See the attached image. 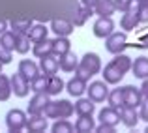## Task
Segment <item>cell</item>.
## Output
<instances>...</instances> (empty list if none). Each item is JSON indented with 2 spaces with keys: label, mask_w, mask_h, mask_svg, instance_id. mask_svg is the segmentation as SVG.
<instances>
[{
  "label": "cell",
  "mask_w": 148,
  "mask_h": 133,
  "mask_svg": "<svg viewBox=\"0 0 148 133\" xmlns=\"http://www.w3.org/2000/svg\"><path fill=\"white\" fill-rule=\"evenodd\" d=\"M141 94H143V97H145V99H148V79H145V83H143Z\"/></svg>",
  "instance_id": "cell-42"
},
{
  "label": "cell",
  "mask_w": 148,
  "mask_h": 133,
  "mask_svg": "<svg viewBox=\"0 0 148 133\" xmlns=\"http://www.w3.org/2000/svg\"><path fill=\"white\" fill-rule=\"evenodd\" d=\"M92 130H96V124H94L92 114H79V118H77V122H75V131L90 133Z\"/></svg>",
  "instance_id": "cell-23"
},
{
  "label": "cell",
  "mask_w": 148,
  "mask_h": 133,
  "mask_svg": "<svg viewBox=\"0 0 148 133\" xmlns=\"http://www.w3.org/2000/svg\"><path fill=\"white\" fill-rule=\"evenodd\" d=\"M86 92H88V97L94 103H101L109 96V88H107L105 81H94V83H90V86H86Z\"/></svg>",
  "instance_id": "cell-6"
},
{
  "label": "cell",
  "mask_w": 148,
  "mask_h": 133,
  "mask_svg": "<svg viewBox=\"0 0 148 133\" xmlns=\"http://www.w3.org/2000/svg\"><path fill=\"white\" fill-rule=\"evenodd\" d=\"M30 26H32V21H28V19H25V21L13 19V21H11V32H15V34H26L30 30Z\"/></svg>",
  "instance_id": "cell-34"
},
{
  "label": "cell",
  "mask_w": 148,
  "mask_h": 133,
  "mask_svg": "<svg viewBox=\"0 0 148 133\" xmlns=\"http://www.w3.org/2000/svg\"><path fill=\"white\" fill-rule=\"evenodd\" d=\"M64 81L60 79V77L56 75H51L47 79V86H45V92L49 94V96H56V94H60L62 90H64Z\"/></svg>",
  "instance_id": "cell-25"
},
{
  "label": "cell",
  "mask_w": 148,
  "mask_h": 133,
  "mask_svg": "<svg viewBox=\"0 0 148 133\" xmlns=\"http://www.w3.org/2000/svg\"><path fill=\"white\" fill-rule=\"evenodd\" d=\"M122 94H124V105H127V107H135V109L141 105L143 94H141V90H139V88L127 84V86L122 88Z\"/></svg>",
  "instance_id": "cell-10"
},
{
  "label": "cell",
  "mask_w": 148,
  "mask_h": 133,
  "mask_svg": "<svg viewBox=\"0 0 148 133\" xmlns=\"http://www.w3.org/2000/svg\"><path fill=\"white\" fill-rule=\"evenodd\" d=\"M49 103V94L47 92H34V97L28 103V114H43L45 105Z\"/></svg>",
  "instance_id": "cell-7"
},
{
  "label": "cell",
  "mask_w": 148,
  "mask_h": 133,
  "mask_svg": "<svg viewBox=\"0 0 148 133\" xmlns=\"http://www.w3.org/2000/svg\"><path fill=\"white\" fill-rule=\"evenodd\" d=\"M127 47V32H112L105 38V49L111 54H120Z\"/></svg>",
  "instance_id": "cell-4"
},
{
  "label": "cell",
  "mask_w": 148,
  "mask_h": 133,
  "mask_svg": "<svg viewBox=\"0 0 148 133\" xmlns=\"http://www.w3.org/2000/svg\"><path fill=\"white\" fill-rule=\"evenodd\" d=\"M51 30H53L56 36H69L73 32V23L66 21V19H54L51 23Z\"/></svg>",
  "instance_id": "cell-19"
},
{
  "label": "cell",
  "mask_w": 148,
  "mask_h": 133,
  "mask_svg": "<svg viewBox=\"0 0 148 133\" xmlns=\"http://www.w3.org/2000/svg\"><path fill=\"white\" fill-rule=\"evenodd\" d=\"M26 36H28V40L32 41V43H36V41H41V40L47 38V28H45L43 25H32L30 30L26 32Z\"/></svg>",
  "instance_id": "cell-26"
},
{
  "label": "cell",
  "mask_w": 148,
  "mask_h": 133,
  "mask_svg": "<svg viewBox=\"0 0 148 133\" xmlns=\"http://www.w3.org/2000/svg\"><path fill=\"white\" fill-rule=\"evenodd\" d=\"M114 11H116L114 0H98L94 6V13L98 17H111Z\"/></svg>",
  "instance_id": "cell-18"
},
{
  "label": "cell",
  "mask_w": 148,
  "mask_h": 133,
  "mask_svg": "<svg viewBox=\"0 0 148 133\" xmlns=\"http://www.w3.org/2000/svg\"><path fill=\"white\" fill-rule=\"evenodd\" d=\"M73 107H75V112H77V114H92V112H94V109H96V103L90 99V97H88V99H79L75 105H73Z\"/></svg>",
  "instance_id": "cell-27"
},
{
  "label": "cell",
  "mask_w": 148,
  "mask_h": 133,
  "mask_svg": "<svg viewBox=\"0 0 148 133\" xmlns=\"http://www.w3.org/2000/svg\"><path fill=\"white\" fill-rule=\"evenodd\" d=\"M51 130H53V133H73V131H75V126H73L71 122H68L66 118H62V120L58 118L56 122L53 124Z\"/></svg>",
  "instance_id": "cell-31"
},
{
  "label": "cell",
  "mask_w": 148,
  "mask_h": 133,
  "mask_svg": "<svg viewBox=\"0 0 148 133\" xmlns=\"http://www.w3.org/2000/svg\"><path fill=\"white\" fill-rule=\"evenodd\" d=\"M77 75H81L83 79H90V77L98 75L101 71V60L96 53H86L83 58L79 60V66H77Z\"/></svg>",
  "instance_id": "cell-2"
},
{
  "label": "cell",
  "mask_w": 148,
  "mask_h": 133,
  "mask_svg": "<svg viewBox=\"0 0 148 133\" xmlns=\"http://www.w3.org/2000/svg\"><path fill=\"white\" fill-rule=\"evenodd\" d=\"M73 112H75V107L68 99H56V101L49 99V103L43 109V114L47 118H69Z\"/></svg>",
  "instance_id": "cell-3"
},
{
  "label": "cell",
  "mask_w": 148,
  "mask_h": 133,
  "mask_svg": "<svg viewBox=\"0 0 148 133\" xmlns=\"http://www.w3.org/2000/svg\"><path fill=\"white\" fill-rule=\"evenodd\" d=\"M90 15H94V10H92V8L81 6L79 10H77V13H75V19H73V25H75V26H83L84 23H86V19L90 17Z\"/></svg>",
  "instance_id": "cell-30"
},
{
  "label": "cell",
  "mask_w": 148,
  "mask_h": 133,
  "mask_svg": "<svg viewBox=\"0 0 148 133\" xmlns=\"http://www.w3.org/2000/svg\"><path fill=\"white\" fill-rule=\"evenodd\" d=\"M2 66H4V64H2V62H0V73H2Z\"/></svg>",
  "instance_id": "cell-45"
},
{
  "label": "cell",
  "mask_w": 148,
  "mask_h": 133,
  "mask_svg": "<svg viewBox=\"0 0 148 133\" xmlns=\"http://www.w3.org/2000/svg\"><path fill=\"white\" fill-rule=\"evenodd\" d=\"M47 75H36L32 81H30V90L34 92H45V86H47Z\"/></svg>",
  "instance_id": "cell-35"
},
{
  "label": "cell",
  "mask_w": 148,
  "mask_h": 133,
  "mask_svg": "<svg viewBox=\"0 0 148 133\" xmlns=\"http://www.w3.org/2000/svg\"><path fill=\"white\" fill-rule=\"evenodd\" d=\"M131 71L137 79H148V58L146 56L135 58V62H131Z\"/></svg>",
  "instance_id": "cell-20"
},
{
  "label": "cell",
  "mask_w": 148,
  "mask_h": 133,
  "mask_svg": "<svg viewBox=\"0 0 148 133\" xmlns=\"http://www.w3.org/2000/svg\"><path fill=\"white\" fill-rule=\"evenodd\" d=\"M0 47L6 51H15V32L11 30H4L0 34Z\"/></svg>",
  "instance_id": "cell-28"
},
{
  "label": "cell",
  "mask_w": 148,
  "mask_h": 133,
  "mask_svg": "<svg viewBox=\"0 0 148 133\" xmlns=\"http://www.w3.org/2000/svg\"><path fill=\"white\" fill-rule=\"evenodd\" d=\"M137 25H139V19H137V10H135V4H133L127 11H124L122 19H120V26L124 28V32H131V30H135Z\"/></svg>",
  "instance_id": "cell-14"
},
{
  "label": "cell",
  "mask_w": 148,
  "mask_h": 133,
  "mask_svg": "<svg viewBox=\"0 0 148 133\" xmlns=\"http://www.w3.org/2000/svg\"><path fill=\"white\" fill-rule=\"evenodd\" d=\"M4 30H8V23H6V21H2V19H0V34H2Z\"/></svg>",
  "instance_id": "cell-44"
},
{
  "label": "cell",
  "mask_w": 148,
  "mask_h": 133,
  "mask_svg": "<svg viewBox=\"0 0 148 133\" xmlns=\"http://www.w3.org/2000/svg\"><path fill=\"white\" fill-rule=\"evenodd\" d=\"M120 112V122L124 124V126L127 128H135L139 122V112L135 107H127V105H122V107L118 109Z\"/></svg>",
  "instance_id": "cell-11"
},
{
  "label": "cell",
  "mask_w": 148,
  "mask_h": 133,
  "mask_svg": "<svg viewBox=\"0 0 148 133\" xmlns=\"http://www.w3.org/2000/svg\"><path fill=\"white\" fill-rule=\"evenodd\" d=\"M135 10H137V19H139V25H146L148 23V4H137L135 6Z\"/></svg>",
  "instance_id": "cell-36"
},
{
  "label": "cell",
  "mask_w": 148,
  "mask_h": 133,
  "mask_svg": "<svg viewBox=\"0 0 148 133\" xmlns=\"http://www.w3.org/2000/svg\"><path fill=\"white\" fill-rule=\"evenodd\" d=\"M15 51L19 54H26L30 51V40L26 34H15Z\"/></svg>",
  "instance_id": "cell-29"
},
{
  "label": "cell",
  "mask_w": 148,
  "mask_h": 133,
  "mask_svg": "<svg viewBox=\"0 0 148 133\" xmlns=\"http://www.w3.org/2000/svg\"><path fill=\"white\" fill-rule=\"evenodd\" d=\"M96 131H98V133H112V131H114V126H107V124H99V126L96 128Z\"/></svg>",
  "instance_id": "cell-40"
},
{
  "label": "cell",
  "mask_w": 148,
  "mask_h": 133,
  "mask_svg": "<svg viewBox=\"0 0 148 133\" xmlns=\"http://www.w3.org/2000/svg\"><path fill=\"white\" fill-rule=\"evenodd\" d=\"M96 2H98V0H83V6H86V8H92V10H94Z\"/></svg>",
  "instance_id": "cell-43"
},
{
  "label": "cell",
  "mask_w": 148,
  "mask_h": 133,
  "mask_svg": "<svg viewBox=\"0 0 148 133\" xmlns=\"http://www.w3.org/2000/svg\"><path fill=\"white\" fill-rule=\"evenodd\" d=\"M107 99H109V105H111V107L120 109V107L124 105V94H122V88L111 90V92H109V96H107Z\"/></svg>",
  "instance_id": "cell-32"
},
{
  "label": "cell",
  "mask_w": 148,
  "mask_h": 133,
  "mask_svg": "<svg viewBox=\"0 0 148 133\" xmlns=\"http://www.w3.org/2000/svg\"><path fill=\"white\" fill-rule=\"evenodd\" d=\"M0 62L2 64H10L11 62V51H6L0 47Z\"/></svg>",
  "instance_id": "cell-39"
},
{
  "label": "cell",
  "mask_w": 148,
  "mask_h": 133,
  "mask_svg": "<svg viewBox=\"0 0 148 133\" xmlns=\"http://www.w3.org/2000/svg\"><path fill=\"white\" fill-rule=\"evenodd\" d=\"M58 58H60V60H58V66H60V69L66 71V73L75 71L77 66H79V60H77V56L71 53V51L66 53V54H62V56H58Z\"/></svg>",
  "instance_id": "cell-21"
},
{
  "label": "cell",
  "mask_w": 148,
  "mask_h": 133,
  "mask_svg": "<svg viewBox=\"0 0 148 133\" xmlns=\"http://www.w3.org/2000/svg\"><path fill=\"white\" fill-rule=\"evenodd\" d=\"M11 96V83L4 73H0V101H8Z\"/></svg>",
  "instance_id": "cell-33"
},
{
  "label": "cell",
  "mask_w": 148,
  "mask_h": 133,
  "mask_svg": "<svg viewBox=\"0 0 148 133\" xmlns=\"http://www.w3.org/2000/svg\"><path fill=\"white\" fill-rule=\"evenodd\" d=\"M66 90H68L69 96H83L84 92H86V79H83L81 75H75L73 79H69L68 83H66Z\"/></svg>",
  "instance_id": "cell-12"
},
{
  "label": "cell",
  "mask_w": 148,
  "mask_h": 133,
  "mask_svg": "<svg viewBox=\"0 0 148 133\" xmlns=\"http://www.w3.org/2000/svg\"><path fill=\"white\" fill-rule=\"evenodd\" d=\"M130 69H131V58L126 56L124 53H120V54H114V58L103 68L101 75H103V81L107 84H118Z\"/></svg>",
  "instance_id": "cell-1"
},
{
  "label": "cell",
  "mask_w": 148,
  "mask_h": 133,
  "mask_svg": "<svg viewBox=\"0 0 148 133\" xmlns=\"http://www.w3.org/2000/svg\"><path fill=\"white\" fill-rule=\"evenodd\" d=\"M137 47H143V49H148V34H145V36L139 38V45Z\"/></svg>",
  "instance_id": "cell-41"
},
{
  "label": "cell",
  "mask_w": 148,
  "mask_h": 133,
  "mask_svg": "<svg viewBox=\"0 0 148 133\" xmlns=\"http://www.w3.org/2000/svg\"><path fill=\"white\" fill-rule=\"evenodd\" d=\"M40 69L45 73L47 77L51 75H56L60 66H58V58H54V54H47V56H41L40 58Z\"/></svg>",
  "instance_id": "cell-15"
},
{
  "label": "cell",
  "mask_w": 148,
  "mask_h": 133,
  "mask_svg": "<svg viewBox=\"0 0 148 133\" xmlns=\"http://www.w3.org/2000/svg\"><path fill=\"white\" fill-rule=\"evenodd\" d=\"M139 120L148 122V99H145V97H143L141 105H139Z\"/></svg>",
  "instance_id": "cell-38"
},
{
  "label": "cell",
  "mask_w": 148,
  "mask_h": 133,
  "mask_svg": "<svg viewBox=\"0 0 148 133\" xmlns=\"http://www.w3.org/2000/svg\"><path fill=\"white\" fill-rule=\"evenodd\" d=\"M146 133H148V128H146Z\"/></svg>",
  "instance_id": "cell-46"
},
{
  "label": "cell",
  "mask_w": 148,
  "mask_h": 133,
  "mask_svg": "<svg viewBox=\"0 0 148 133\" xmlns=\"http://www.w3.org/2000/svg\"><path fill=\"white\" fill-rule=\"evenodd\" d=\"M32 53L34 56L41 58V56H47V54H53V40H41V41H36L32 47Z\"/></svg>",
  "instance_id": "cell-24"
},
{
  "label": "cell",
  "mask_w": 148,
  "mask_h": 133,
  "mask_svg": "<svg viewBox=\"0 0 148 133\" xmlns=\"http://www.w3.org/2000/svg\"><path fill=\"white\" fill-rule=\"evenodd\" d=\"M135 4V0H114V6H116V11H127L131 6Z\"/></svg>",
  "instance_id": "cell-37"
},
{
  "label": "cell",
  "mask_w": 148,
  "mask_h": 133,
  "mask_svg": "<svg viewBox=\"0 0 148 133\" xmlns=\"http://www.w3.org/2000/svg\"><path fill=\"white\" fill-rule=\"evenodd\" d=\"M6 126L10 133H19L26 128V114L21 109H11L6 114Z\"/></svg>",
  "instance_id": "cell-5"
},
{
  "label": "cell",
  "mask_w": 148,
  "mask_h": 133,
  "mask_svg": "<svg viewBox=\"0 0 148 133\" xmlns=\"http://www.w3.org/2000/svg\"><path fill=\"white\" fill-rule=\"evenodd\" d=\"M98 118H99V124L116 126V124H120V112H118V109H114V107L109 105V107H105V109H101V111H99Z\"/></svg>",
  "instance_id": "cell-13"
},
{
  "label": "cell",
  "mask_w": 148,
  "mask_h": 133,
  "mask_svg": "<svg viewBox=\"0 0 148 133\" xmlns=\"http://www.w3.org/2000/svg\"><path fill=\"white\" fill-rule=\"evenodd\" d=\"M10 83H11V92H13L17 97H25L26 94H28L30 83L21 75V73H13L11 79H10Z\"/></svg>",
  "instance_id": "cell-8"
},
{
  "label": "cell",
  "mask_w": 148,
  "mask_h": 133,
  "mask_svg": "<svg viewBox=\"0 0 148 133\" xmlns=\"http://www.w3.org/2000/svg\"><path fill=\"white\" fill-rule=\"evenodd\" d=\"M71 49V43H69L68 36H56L53 40V54L54 56H62V54L69 53Z\"/></svg>",
  "instance_id": "cell-22"
},
{
  "label": "cell",
  "mask_w": 148,
  "mask_h": 133,
  "mask_svg": "<svg viewBox=\"0 0 148 133\" xmlns=\"http://www.w3.org/2000/svg\"><path fill=\"white\" fill-rule=\"evenodd\" d=\"M112 32H114V23H112L111 17H99L94 23V36L96 38H103L105 40Z\"/></svg>",
  "instance_id": "cell-9"
},
{
  "label": "cell",
  "mask_w": 148,
  "mask_h": 133,
  "mask_svg": "<svg viewBox=\"0 0 148 133\" xmlns=\"http://www.w3.org/2000/svg\"><path fill=\"white\" fill-rule=\"evenodd\" d=\"M19 73L30 83L36 75H40V66H38L36 62H32V60H21L19 62Z\"/></svg>",
  "instance_id": "cell-17"
},
{
  "label": "cell",
  "mask_w": 148,
  "mask_h": 133,
  "mask_svg": "<svg viewBox=\"0 0 148 133\" xmlns=\"http://www.w3.org/2000/svg\"><path fill=\"white\" fill-rule=\"evenodd\" d=\"M26 130L32 133H40L47 130V116L45 114H30V118H26Z\"/></svg>",
  "instance_id": "cell-16"
}]
</instances>
